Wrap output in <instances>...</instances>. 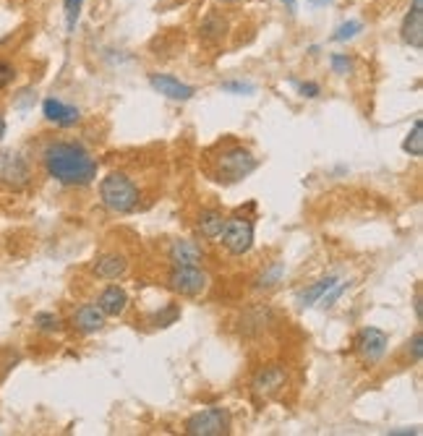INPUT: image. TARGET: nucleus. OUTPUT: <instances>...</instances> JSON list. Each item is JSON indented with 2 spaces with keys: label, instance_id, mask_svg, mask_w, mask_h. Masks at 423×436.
I'll return each mask as SVG.
<instances>
[{
  "label": "nucleus",
  "instance_id": "f8f14e48",
  "mask_svg": "<svg viewBox=\"0 0 423 436\" xmlns=\"http://www.w3.org/2000/svg\"><path fill=\"white\" fill-rule=\"evenodd\" d=\"M400 37L405 45H411L415 50L423 48V0H413L411 11L402 19V26H400Z\"/></svg>",
  "mask_w": 423,
  "mask_h": 436
},
{
  "label": "nucleus",
  "instance_id": "f03ea898",
  "mask_svg": "<svg viewBox=\"0 0 423 436\" xmlns=\"http://www.w3.org/2000/svg\"><path fill=\"white\" fill-rule=\"evenodd\" d=\"M259 167V160L254 157V152L240 147V144H227L212 157V178L220 183H238L243 178H249Z\"/></svg>",
  "mask_w": 423,
  "mask_h": 436
},
{
  "label": "nucleus",
  "instance_id": "a211bd4d",
  "mask_svg": "<svg viewBox=\"0 0 423 436\" xmlns=\"http://www.w3.org/2000/svg\"><path fill=\"white\" fill-rule=\"evenodd\" d=\"M225 32H227V21H225L223 16H207L199 26V37L204 42H220L225 37Z\"/></svg>",
  "mask_w": 423,
  "mask_h": 436
},
{
  "label": "nucleus",
  "instance_id": "20e7f679",
  "mask_svg": "<svg viewBox=\"0 0 423 436\" xmlns=\"http://www.w3.org/2000/svg\"><path fill=\"white\" fill-rule=\"evenodd\" d=\"M209 287V274L201 267H173L167 274V290L180 298H199Z\"/></svg>",
  "mask_w": 423,
  "mask_h": 436
},
{
  "label": "nucleus",
  "instance_id": "f3484780",
  "mask_svg": "<svg viewBox=\"0 0 423 436\" xmlns=\"http://www.w3.org/2000/svg\"><path fill=\"white\" fill-rule=\"evenodd\" d=\"M225 220H227V217H225L220 209H201L199 217H196V230L201 233V238L217 240L225 227Z\"/></svg>",
  "mask_w": 423,
  "mask_h": 436
},
{
  "label": "nucleus",
  "instance_id": "dca6fc26",
  "mask_svg": "<svg viewBox=\"0 0 423 436\" xmlns=\"http://www.w3.org/2000/svg\"><path fill=\"white\" fill-rule=\"evenodd\" d=\"M97 306H100V311L105 313V316H121V313L128 309V295H125L123 287L110 285L100 293Z\"/></svg>",
  "mask_w": 423,
  "mask_h": 436
},
{
  "label": "nucleus",
  "instance_id": "f257e3e1",
  "mask_svg": "<svg viewBox=\"0 0 423 436\" xmlns=\"http://www.w3.org/2000/svg\"><path fill=\"white\" fill-rule=\"evenodd\" d=\"M45 173L63 186L84 188L97 178V160L76 141H50L42 149Z\"/></svg>",
  "mask_w": 423,
  "mask_h": 436
},
{
  "label": "nucleus",
  "instance_id": "0eeeda50",
  "mask_svg": "<svg viewBox=\"0 0 423 436\" xmlns=\"http://www.w3.org/2000/svg\"><path fill=\"white\" fill-rule=\"evenodd\" d=\"M32 180V167L19 152L0 149V186L21 191Z\"/></svg>",
  "mask_w": 423,
  "mask_h": 436
},
{
  "label": "nucleus",
  "instance_id": "6e6552de",
  "mask_svg": "<svg viewBox=\"0 0 423 436\" xmlns=\"http://www.w3.org/2000/svg\"><path fill=\"white\" fill-rule=\"evenodd\" d=\"M386 345H389V335L379 326H363L355 335V350L361 355L363 363H379L384 358Z\"/></svg>",
  "mask_w": 423,
  "mask_h": 436
},
{
  "label": "nucleus",
  "instance_id": "4be33fe9",
  "mask_svg": "<svg viewBox=\"0 0 423 436\" xmlns=\"http://www.w3.org/2000/svg\"><path fill=\"white\" fill-rule=\"evenodd\" d=\"M361 29H363L361 21H345V24L337 26V32L332 34V39H335V42H348V39L355 37Z\"/></svg>",
  "mask_w": 423,
  "mask_h": 436
},
{
  "label": "nucleus",
  "instance_id": "393cba45",
  "mask_svg": "<svg viewBox=\"0 0 423 436\" xmlns=\"http://www.w3.org/2000/svg\"><path fill=\"white\" fill-rule=\"evenodd\" d=\"M282 272H285V267H282V264H272V267H269V269L259 277V287H272L274 282L282 277Z\"/></svg>",
  "mask_w": 423,
  "mask_h": 436
},
{
  "label": "nucleus",
  "instance_id": "ddd939ff",
  "mask_svg": "<svg viewBox=\"0 0 423 436\" xmlns=\"http://www.w3.org/2000/svg\"><path fill=\"white\" fill-rule=\"evenodd\" d=\"M125 272H128V259L123 253H118V251H105L92 264V274L97 280H118Z\"/></svg>",
  "mask_w": 423,
  "mask_h": 436
},
{
  "label": "nucleus",
  "instance_id": "4468645a",
  "mask_svg": "<svg viewBox=\"0 0 423 436\" xmlns=\"http://www.w3.org/2000/svg\"><path fill=\"white\" fill-rule=\"evenodd\" d=\"M42 115H45V121L61 125V128H71V125H76L81 121V110L79 107L65 105V102L55 100V97H48V100L42 102Z\"/></svg>",
  "mask_w": 423,
  "mask_h": 436
},
{
  "label": "nucleus",
  "instance_id": "2eb2a0df",
  "mask_svg": "<svg viewBox=\"0 0 423 436\" xmlns=\"http://www.w3.org/2000/svg\"><path fill=\"white\" fill-rule=\"evenodd\" d=\"M105 313L100 311V306H94V303H84V306H79L74 313V326L79 332H84V335H94V332H100L102 326H105Z\"/></svg>",
  "mask_w": 423,
  "mask_h": 436
},
{
  "label": "nucleus",
  "instance_id": "cd10ccee",
  "mask_svg": "<svg viewBox=\"0 0 423 436\" xmlns=\"http://www.w3.org/2000/svg\"><path fill=\"white\" fill-rule=\"evenodd\" d=\"M329 63H332V71H335V74H350V68H353V63H350L348 55H340V52L332 55Z\"/></svg>",
  "mask_w": 423,
  "mask_h": 436
},
{
  "label": "nucleus",
  "instance_id": "9d476101",
  "mask_svg": "<svg viewBox=\"0 0 423 436\" xmlns=\"http://www.w3.org/2000/svg\"><path fill=\"white\" fill-rule=\"evenodd\" d=\"M167 259L173 267H201L204 262V249L191 238H175L167 249Z\"/></svg>",
  "mask_w": 423,
  "mask_h": 436
},
{
  "label": "nucleus",
  "instance_id": "9b49d317",
  "mask_svg": "<svg viewBox=\"0 0 423 436\" xmlns=\"http://www.w3.org/2000/svg\"><path fill=\"white\" fill-rule=\"evenodd\" d=\"M149 84L154 92H160L162 97L175 100V102H188L196 94V89L191 87V84H183L180 79H175V76L170 74H152Z\"/></svg>",
  "mask_w": 423,
  "mask_h": 436
},
{
  "label": "nucleus",
  "instance_id": "c85d7f7f",
  "mask_svg": "<svg viewBox=\"0 0 423 436\" xmlns=\"http://www.w3.org/2000/svg\"><path fill=\"white\" fill-rule=\"evenodd\" d=\"M293 84H296L300 94H303V97H309V100H313V97H319V94H322V87H319L316 81H303V84L293 81Z\"/></svg>",
  "mask_w": 423,
  "mask_h": 436
},
{
  "label": "nucleus",
  "instance_id": "bb28decb",
  "mask_svg": "<svg viewBox=\"0 0 423 436\" xmlns=\"http://www.w3.org/2000/svg\"><path fill=\"white\" fill-rule=\"evenodd\" d=\"M223 92H230V94H254L256 87L249 84V81H227V84H223Z\"/></svg>",
  "mask_w": 423,
  "mask_h": 436
},
{
  "label": "nucleus",
  "instance_id": "473e14b6",
  "mask_svg": "<svg viewBox=\"0 0 423 436\" xmlns=\"http://www.w3.org/2000/svg\"><path fill=\"white\" fill-rule=\"evenodd\" d=\"M282 3H285L290 11H296V6H298V0H282Z\"/></svg>",
  "mask_w": 423,
  "mask_h": 436
},
{
  "label": "nucleus",
  "instance_id": "7c9ffc66",
  "mask_svg": "<svg viewBox=\"0 0 423 436\" xmlns=\"http://www.w3.org/2000/svg\"><path fill=\"white\" fill-rule=\"evenodd\" d=\"M415 316H418V322H423V300H421V293L415 295Z\"/></svg>",
  "mask_w": 423,
  "mask_h": 436
},
{
  "label": "nucleus",
  "instance_id": "1a4fd4ad",
  "mask_svg": "<svg viewBox=\"0 0 423 436\" xmlns=\"http://www.w3.org/2000/svg\"><path fill=\"white\" fill-rule=\"evenodd\" d=\"M285 384H287V371L282 366H277V363L259 368V371L254 374V379H251V389H254L259 397H272V395H277Z\"/></svg>",
  "mask_w": 423,
  "mask_h": 436
},
{
  "label": "nucleus",
  "instance_id": "a878e982",
  "mask_svg": "<svg viewBox=\"0 0 423 436\" xmlns=\"http://www.w3.org/2000/svg\"><path fill=\"white\" fill-rule=\"evenodd\" d=\"M16 81V65L8 61H0V89L11 87Z\"/></svg>",
  "mask_w": 423,
  "mask_h": 436
},
{
  "label": "nucleus",
  "instance_id": "aec40b11",
  "mask_svg": "<svg viewBox=\"0 0 423 436\" xmlns=\"http://www.w3.org/2000/svg\"><path fill=\"white\" fill-rule=\"evenodd\" d=\"M402 152L411 154V157H421L423 154V121L421 118H415L413 131L408 134V138L402 141Z\"/></svg>",
  "mask_w": 423,
  "mask_h": 436
},
{
  "label": "nucleus",
  "instance_id": "5701e85b",
  "mask_svg": "<svg viewBox=\"0 0 423 436\" xmlns=\"http://www.w3.org/2000/svg\"><path fill=\"white\" fill-rule=\"evenodd\" d=\"M178 316H180V309L175 306V303H170V306H165L157 316H154V324L157 326H170V324H175L178 322Z\"/></svg>",
  "mask_w": 423,
  "mask_h": 436
},
{
  "label": "nucleus",
  "instance_id": "b1692460",
  "mask_svg": "<svg viewBox=\"0 0 423 436\" xmlns=\"http://www.w3.org/2000/svg\"><path fill=\"white\" fill-rule=\"evenodd\" d=\"M34 324H37V329H42V332H58L61 329V319L55 316V313H37L34 316Z\"/></svg>",
  "mask_w": 423,
  "mask_h": 436
},
{
  "label": "nucleus",
  "instance_id": "c756f323",
  "mask_svg": "<svg viewBox=\"0 0 423 436\" xmlns=\"http://www.w3.org/2000/svg\"><path fill=\"white\" fill-rule=\"evenodd\" d=\"M408 345H411L413 361L421 363V355H423V337H421V332H415V335H413V340L408 342Z\"/></svg>",
  "mask_w": 423,
  "mask_h": 436
},
{
  "label": "nucleus",
  "instance_id": "7ed1b4c3",
  "mask_svg": "<svg viewBox=\"0 0 423 436\" xmlns=\"http://www.w3.org/2000/svg\"><path fill=\"white\" fill-rule=\"evenodd\" d=\"M100 199L102 204L115 214L134 212L141 201V191L125 173H110L102 178L100 183Z\"/></svg>",
  "mask_w": 423,
  "mask_h": 436
},
{
  "label": "nucleus",
  "instance_id": "39448f33",
  "mask_svg": "<svg viewBox=\"0 0 423 436\" xmlns=\"http://www.w3.org/2000/svg\"><path fill=\"white\" fill-rule=\"evenodd\" d=\"M183 428L191 436H223L230 431V413L225 408H207L194 413Z\"/></svg>",
  "mask_w": 423,
  "mask_h": 436
},
{
  "label": "nucleus",
  "instance_id": "423d86ee",
  "mask_svg": "<svg viewBox=\"0 0 423 436\" xmlns=\"http://www.w3.org/2000/svg\"><path fill=\"white\" fill-rule=\"evenodd\" d=\"M220 238H223L220 243L225 246L227 253L243 256V253H249L251 246H254V222L246 220V217H227Z\"/></svg>",
  "mask_w": 423,
  "mask_h": 436
},
{
  "label": "nucleus",
  "instance_id": "72a5a7b5",
  "mask_svg": "<svg viewBox=\"0 0 423 436\" xmlns=\"http://www.w3.org/2000/svg\"><path fill=\"white\" fill-rule=\"evenodd\" d=\"M311 6H327V3H332V0H309Z\"/></svg>",
  "mask_w": 423,
  "mask_h": 436
},
{
  "label": "nucleus",
  "instance_id": "412c9836",
  "mask_svg": "<svg viewBox=\"0 0 423 436\" xmlns=\"http://www.w3.org/2000/svg\"><path fill=\"white\" fill-rule=\"evenodd\" d=\"M81 6L84 0H63V11H65V32L74 34L76 24H79V16H81Z\"/></svg>",
  "mask_w": 423,
  "mask_h": 436
},
{
  "label": "nucleus",
  "instance_id": "6ab92c4d",
  "mask_svg": "<svg viewBox=\"0 0 423 436\" xmlns=\"http://www.w3.org/2000/svg\"><path fill=\"white\" fill-rule=\"evenodd\" d=\"M332 285H337V277H335V274H329V277H322L319 282H313L309 290H303V293H300L298 303H300V306H313V303H319V300H322V295Z\"/></svg>",
  "mask_w": 423,
  "mask_h": 436
},
{
  "label": "nucleus",
  "instance_id": "2f4dec72",
  "mask_svg": "<svg viewBox=\"0 0 423 436\" xmlns=\"http://www.w3.org/2000/svg\"><path fill=\"white\" fill-rule=\"evenodd\" d=\"M6 136V118H3V112H0V141Z\"/></svg>",
  "mask_w": 423,
  "mask_h": 436
}]
</instances>
